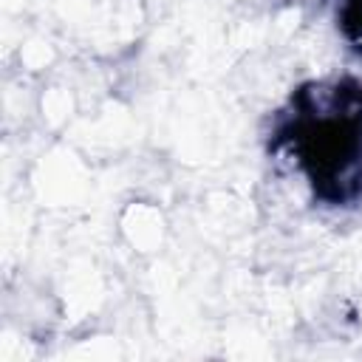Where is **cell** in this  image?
<instances>
[{"label": "cell", "mask_w": 362, "mask_h": 362, "mask_svg": "<svg viewBox=\"0 0 362 362\" xmlns=\"http://www.w3.org/2000/svg\"><path fill=\"white\" fill-rule=\"evenodd\" d=\"M269 150L322 206L362 204V79L303 82L272 119Z\"/></svg>", "instance_id": "obj_1"}, {"label": "cell", "mask_w": 362, "mask_h": 362, "mask_svg": "<svg viewBox=\"0 0 362 362\" xmlns=\"http://www.w3.org/2000/svg\"><path fill=\"white\" fill-rule=\"evenodd\" d=\"M337 25L342 37L362 51V0H337Z\"/></svg>", "instance_id": "obj_2"}]
</instances>
